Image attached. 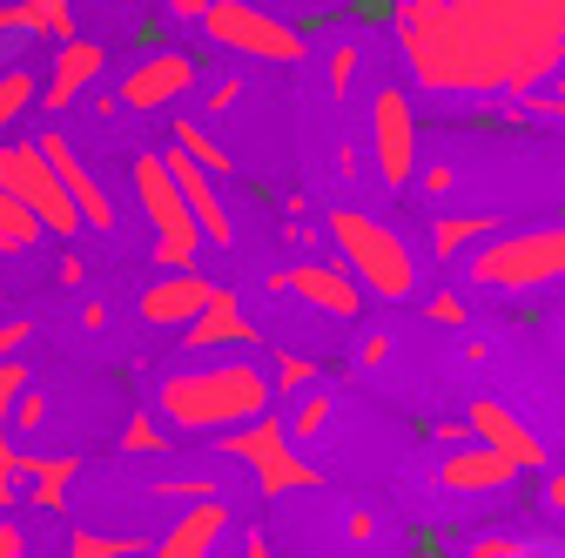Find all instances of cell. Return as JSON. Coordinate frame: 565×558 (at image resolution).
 <instances>
[{"instance_id": "6da1fadb", "label": "cell", "mask_w": 565, "mask_h": 558, "mask_svg": "<svg viewBox=\"0 0 565 558\" xmlns=\"http://www.w3.org/2000/svg\"><path fill=\"white\" fill-rule=\"evenodd\" d=\"M397 47L445 95L532 88L565 54L558 0H397Z\"/></svg>"}, {"instance_id": "7a4b0ae2", "label": "cell", "mask_w": 565, "mask_h": 558, "mask_svg": "<svg viewBox=\"0 0 565 558\" xmlns=\"http://www.w3.org/2000/svg\"><path fill=\"white\" fill-rule=\"evenodd\" d=\"M269 397H276V384L256 364H195V371L162 377V390H156L175 431H236L269 410Z\"/></svg>"}, {"instance_id": "3957f363", "label": "cell", "mask_w": 565, "mask_h": 558, "mask_svg": "<svg viewBox=\"0 0 565 558\" xmlns=\"http://www.w3.org/2000/svg\"><path fill=\"white\" fill-rule=\"evenodd\" d=\"M330 243H337V256H343L350 269H358V283H364L371 297L404 303V297L417 290V256H411V243H404L391 223L364 216V208H337V216H330Z\"/></svg>"}, {"instance_id": "277c9868", "label": "cell", "mask_w": 565, "mask_h": 558, "mask_svg": "<svg viewBox=\"0 0 565 558\" xmlns=\"http://www.w3.org/2000/svg\"><path fill=\"white\" fill-rule=\"evenodd\" d=\"M565 276V223L519 229V236H484L471 256V283L478 290H539Z\"/></svg>"}, {"instance_id": "5b68a950", "label": "cell", "mask_w": 565, "mask_h": 558, "mask_svg": "<svg viewBox=\"0 0 565 558\" xmlns=\"http://www.w3.org/2000/svg\"><path fill=\"white\" fill-rule=\"evenodd\" d=\"M135 202H141V216H149V229H156V262L162 269H189L209 236L195 223V208H189L169 155H135Z\"/></svg>"}, {"instance_id": "8992f818", "label": "cell", "mask_w": 565, "mask_h": 558, "mask_svg": "<svg viewBox=\"0 0 565 558\" xmlns=\"http://www.w3.org/2000/svg\"><path fill=\"white\" fill-rule=\"evenodd\" d=\"M230 458L236 464H249V477L263 484V498H282V492H317L323 484V471L297 451V438H290V417H249V425H236L230 431Z\"/></svg>"}, {"instance_id": "52a82bcc", "label": "cell", "mask_w": 565, "mask_h": 558, "mask_svg": "<svg viewBox=\"0 0 565 558\" xmlns=\"http://www.w3.org/2000/svg\"><path fill=\"white\" fill-rule=\"evenodd\" d=\"M202 34L216 41V47H230V54H249V61H282V67L310 54V41H303L290 21L263 14L256 0H216V8L202 14Z\"/></svg>"}, {"instance_id": "ba28073f", "label": "cell", "mask_w": 565, "mask_h": 558, "mask_svg": "<svg viewBox=\"0 0 565 558\" xmlns=\"http://www.w3.org/2000/svg\"><path fill=\"white\" fill-rule=\"evenodd\" d=\"M0 189H14V195L34 208V216L47 223V236H75V229H88L82 208H75V195H67V182H61V169L47 162L41 142L0 149Z\"/></svg>"}, {"instance_id": "9c48e42d", "label": "cell", "mask_w": 565, "mask_h": 558, "mask_svg": "<svg viewBox=\"0 0 565 558\" xmlns=\"http://www.w3.org/2000/svg\"><path fill=\"white\" fill-rule=\"evenodd\" d=\"M371 162L391 189H404L417 175V115L404 88H377L371 95Z\"/></svg>"}, {"instance_id": "30bf717a", "label": "cell", "mask_w": 565, "mask_h": 558, "mask_svg": "<svg viewBox=\"0 0 565 558\" xmlns=\"http://www.w3.org/2000/svg\"><path fill=\"white\" fill-rule=\"evenodd\" d=\"M276 290L303 297L310 310H323L337 323H350V316L364 310V283H358V269H350V262H297V269L276 276Z\"/></svg>"}, {"instance_id": "8fae6325", "label": "cell", "mask_w": 565, "mask_h": 558, "mask_svg": "<svg viewBox=\"0 0 565 558\" xmlns=\"http://www.w3.org/2000/svg\"><path fill=\"white\" fill-rule=\"evenodd\" d=\"M189 88H195V61L175 54V47H162V54H149V61H135L115 95H121V108H135V115H156V108H169V101L189 95Z\"/></svg>"}, {"instance_id": "7c38bea8", "label": "cell", "mask_w": 565, "mask_h": 558, "mask_svg": "<svg viewBox=\"0 0 565 558\" xmlns=\"http://www.w3.org/2000/svg\"><path fill=\"white\" fill-rule=\"evenodd\" d=\"M41 149H47V162L61 169V182H67V195H75V208H82V223L108 236V229H115V202H108V189L95 182V169H88V162L75 155V142H67V135H61V128H47V135H41Z\"/></svg>"}, {"instance_id": "4fadbf2b", "label": "cell", "mask_w": 565, "mask_h": 558, "mask_svg": "<svg viewBox=\"0 0 565 558\" xmlns=\"http://www.w3.org/2000/svg\"><path fill=\"white\" fill-rule=\"evenodd\" d=\"M465 425H471V438H478V444L505 451V458H512L519 471H539V464H545V444H539V431H532V425H519V417H512L505 404L478 397V404L465 410Z\"/></svg>"}, {"instance_id": "5bb4252c", "label": "cell", "mask_w": 565, "mask_h": 558, "mask_svg": "<svg viewBox=\"0 0 565 558\" xmlns=\"http://www.w3.org/2000/svg\"><path fill=\"white\" fill-rule=\"evenodd\" d=\"M102 67H108V54L95 47V41H82V34H67V41H54V67H47V108L61 115V108H75L95 82H102Z\"/></svg>"}, {"instance_id": "9a60e30c", "label": "cell", "mask_w": 565, "mask_h": 558, "mask_svg": "<svg viewBox=\"0 0 565 558\" xmlns=\"http://www.w3.org/2000/svg\"><path fill=\"white\" fill-rule=\"evenodd\" d=\"M169 155V169H175V182H182V195H189V208H195V223H202V236L216 243V249H230L236 243V216H230V202L216 195V182H209V169L189 155V149H162Z\"/></svg>"}, {"instance_id": "2e32d148", "label": "cell", "mask_w": 565, "mask_h": 558, "mask_svg": "<svg viewBox=\"0 0 565 558\" xmlns=\"http://www.w3.org/2000/svg\"><path fill=\"white\" fill-rule=\"evenodd\" d=\"M230 505L216 498V492H202V498H189V512L162 532V558H202V551H216L223 538H230Z\"/></svg>"}, {"instance_id": "e0dca14e", "label": "cell", "mask_w": 565, "mask_h": 558, "mask_svg": "<svg viewBox=\"0 0 565 558\" xmlns=\"http://www.w3.org/2000/svg\"><path fill=\"white\" fill-rule=\"evenodd\" d=\"M209 290H216V283H202V276L195 269H169L162 276V283H149V290H141V323H149V330H182L202 303H209Z\"/></svg>"}, {"instance_id": "ac0fdd59", "label": "cell", "mask_w": 565, "mask_h": 558, "mask_svg": "<svg viewBox=\"0 0 565 558\" xmlns=\"http://www.w3.org/2000/svg\"><path fill=\"white\" fill-rule=\"evenodd\" d=\"M519 477V464L505 458V451H491V444H465V451H445V464H438V484L445 492H505V484Z\"/></svg>"}, {"instance_id": "d6986e66", "label": "cell", "mask_w": 565, "mask_h": 558, "mask_svg": "<svg viewBox=\"0 0 565 558\" xmlns=\"http://www.w3.org/2000/svg\"><path fill=\"white\" fill-rule=\"evenodd\" d=\"M189 351H230V343H256V323L243 316V303L230 290H209V303L182 323Z\"/></svg>"}, {"instance_id": "ffe728a7", "label": "cell", "mask_w": 565, "mask_h": 558, "mask_svg": "<svg viewBox=\"0 0 565 558\" xmlns=\"http://www.w3.org/2000/svg\"><path fill=\"white\" fill-rule=\"evenodd\" d=\"M21 471L34 477V505L61 512L67 492H75V477H82V458H21Z\"/></svg>"}, {"instance_id": "44dd1931", "label": "cell", "mask_w": 565, "mask_h": 558, "mask_svg": "<svg viewBox=\"0 0 565 558\" xmlns=\"http://www.w3.org/2000/svg\"><path fill=\"white\" fill-rule=\"evenodd\" d=\"M41 236H47V223L34 216V208H28L14 189H0V256H28Z\"/></svg>"}, {"instance_id": "7402d4cb", "label": "cell", "mask_w": 565, "mask_h": 558, "mask_svg": "<svg viewBox=\"0 0 565 558\" xmlns=\"http://www.w3.org/2000/svg\"><path fill=\"white\" fill-rule=\"evenodd\" d=\"M67 551H75V558H135V551H149V538H135V532H88V525H75V532H67Z\"/></svg>"}, {"instance_id": "603a6c76", "label": "cell", "mask_w": 565, "mask_h": 558, "mask_svg": "<svg viewBox=\"0 0 565 558\" xmlns=\"http://www.w3.org/2000/svg\"><path fill=\"white\" fill-rule=\"evenodd\" d=\"M21 21L34 41H67L75 34V0H21Z\"/></svg>"}, {"instance_id": "cb8c5ba5", "label": "cell", "mask_w": 565, "mask_h": 558, "mask_svg": "<svg viewBox=\"0 0 565 558\" xmlns=\"http://www.w3.org/2000/svg\"><path fill=\"white\" fill-rule=\"evenodd\" d=\"M34 101H41V82L28 75V67H0V135H8Z\"/></svg>"}, {"instance_id": "d4e9b609", "label": "cell", "mask_w": 565, "mask_h": 558, "mask_svg": "<svg viewBox=\"0 0 565 558\" xmlns=\"http://www.w3.org/2000/svg\"><path fill=\"white\" fill-rule=\"evenodd\" d=\"M175 149H189L209 175H230V169H236V155H230V149H223V142H216V135H209L202 121H175Z\"/></svg>"}, {"instance_id": "484cf974", "label": "cell", "mask_w": 565, "mask_h": 558, "mask_svg": "<svg viewBox=\"0 0 565 558\" xmlns=\"http://www.w3.org/2000/svg\"><path fill=\"white\" fill-rule=\"evenodd\" d=\"M491 236V216H445L438 229H431V249L438 256H465V249H478Z\"/></svg>"}, {"instance_id": "4316f807", "label": "cell", "mask_w": 565, "mask_h": 558, "mask_svg": "<svg viewBox=\"0 0 565 558\" xmlns=\"http://www.w3.org/2000/svg\"><path fill=\"white\" fill-rule=\"evenodd\" d=\"M465 551H471V558H525V551H558V545L525 538V532H484V538H471Z\"/></svg>"}, {"instance_id": "83f0119b", "label": "cell", "mask_w": 565, "mask_h": 558, "mask_svg": "<svg viewBox=\"0 0 565 558\" xmlns=\"http://www.w3.org/2000/svg\"><path fill=\"white\" fill-rule=\"evenodd\" d=\"M330 425V397L310 384V390H297V410H290V438H317Z\"/></svg>"}, {"instance_id": "f1b7e54d", "label": "cell", "mask_w": 565, "mask_h": 558, "mask_svg": "<svg viewBox=\"0 0 565 558\" xmlns=\"http://www.w3.org/2000/svg\"><path fill=\"white\" fill-rule=\"evenodd\" d=\"M269 384H276V390H310V384H317V364L297 357V351H282L276 371H269Z\"/></svg>"}, {"instance_id": "f546056e", "label": "cell", "mask_w": 565, "mask_h": 558, "mask_svg": "<svg viewBox=\"0 0 565 558\" xmlns=\"http://www.w3.org/2000/svg\"><path fill=\"white\" fill-rule=\"evenodd\" d=\"M121 444H128V451H141V458H149V451L162 458V451H169V431L156 425V417H128V431H121Z\"/></svg>"}, {"instance_id": "4dcf8cb0", "label": "cell", "mask_w": 565, "mask_h": 558, "mask_svg": "<svg viewBox=\"0 0 565 558\" xmlns=\"http://www.w3.org/2000/svg\"><path fill=\"white\" fill-rule=\"evenodd\" d=\"M8 425L28 438V431H47V397H34V390H21L14 404H8Z\"/></svg>"}, {"instance_id": "1f68e13d", "label": "cell", "mask_w": 565, "mask_h": 558, "mask_svg": "<svg viewBox=\"0 0 565 558\" xmlns=\"http://www.w3.org/2000/svg\"><path fill=\"white\" fill-rule=\"evenodd\" d=\"M424 316H431V323H438V330H458V323H465V316H471V310H465V297H451V290H438V297H431V303H424Z\"/></svg>"}, {"instance_id": "d6a6232c", "label": "cell", "mask_w": 565, "mask_h": 558, "mask_svg": "<svg viewBox=\"0 0 565 558\" xmlns=\"http://www.w3.org/2000/svg\"><path fill=\"white\" fill-rule=\"evenodd\" d=\"M358 82V47H330V95H350Z\"/></svg>"}, {"instance_id": "836d02e7", "label": "cell", "mask_w": 565, "mask_h": 558, "mask_svg": "<svg viewBox=\"0 0 565 558\" xmlns=\"http://www.w3.org/2000/svg\"><path fill=\"white\" fill-rule=\"evenodd\" d=\"M28 390V364H14V357H0V417H8V404Z\"/></svg>"}, {"instance_id": "e575fe53", "label": "cell", "mask_w": 565, "mask_h": 558, "mask_svg": "<svg viewBox=\"0 0 565 558\" xmlns=\"http://www.w3.org/2000/svg\"><path fill=\"white\" fill-rule=\"evenodd\" d=\"M21 551H34V545H28V532H21V525H8V512H0V558H21Z\"/></svg>"}, {"instance_id": "d590c367", "label": "cell", "mask_w": 565, "mask_h": 558, "mask_svg": "<svg viewBox=\"0 0 565 558\" xmlns=\"http://www.w3.org/2000/svg\"><path fill=\"white\" fill-rule=\"evenodd\" d=\"M0 471L21 477V444H14V425H8V417H0Z\"/></svg>"}, {"instance_id": "8d00e7d4", "label": "cell", "mask_w": 565, "mask_h": 558, "mask_svg": "<svg viewBox=\"0 0 565 558\" xmlns=\"http://www.w3.org/2000/svg\"><path fill=\"white\" fill-rule=\"evenodd\" d=\"M14 34H28V21H21V0H0V41H14Z\"/></svg>"}, {"instance_id": "74e56055", "label": "cell", "mask_w": 565, "mask_h": 558, "mask_svg": "<svg viewBox=\"0 0 565 558\" xmlns=\"http://www.w3.org/2000/svg\"><path fill=\"white\" fill-rule=\"evenodd\" d=\"M21 343H28V323H0V357H21Z\"/></svg>"}, {"instance_id": "f35d334b", "label": "cell", "mask_w": 565, "mask_h": 558, "mask_svg": "<svg viewBox=\"0 0 565 558\" xmlns=\"http://www.w3.org/2000/svg\"><path fill=\"white\" fill-rule=\"evenodd\" d=\"M371 538H377V518L358 512V518H350V545H371Z\"/></svg>"}, {"instance_id": "ab89813d", "label": "cell", "mask_w": 565, "mask_h": 558, "mask_svg": "<svg viewBox=\"0 0 565 558\" xmlns=\"http://www.w3.org/2000/svg\"><path fill=\"white\" fill-rule=\"evenodd\" d=\"M209 8H216V0H169V14H182V21H202Z\"/></svg>"}, {"instance_id": "60d3db41", "label": "cell", "mask_w": 565, "mask_h": 558, "mask_svg": "<svg viewBox=\"0 0 565 558\" xmlns=\"http://www.w3.org/2000/svg\"><path fill=\"white\" fill-rule=\"evenodd\" d=\"M545 505H552V512H565V471H552V477H545Z\"/></svg>"}, {"instance_id": "b9f144b4", "label": "cell", "mask_w": 565, "mask_h": 558, "mask_svg": "<svg viewBox=\"0 0 565 558\" xmlns=\"http://www.w3.org/2000/svg\"><path fill=\"white\" fill-rule=\"evenodd\" d=\"M384 357H391V343H384V336H371L364 351H358V364H384Z\"/></svg>"}, {"instance_id": "7bdbcfd3", "label": "cell", "mask_w": 565, "mask_h": 558, "mask_svg": "<svg viewBox=\"0 0 565 558\" xmlns=\"http://www.w3.org/2000/svg\"><path fill=\"white\" fill-rule=\"evenodd\" d=\"M14 498H21V477H14V471H0V512H8Z\"/></svg>"}, {"instance_id": "ee69618b", "label": "cell", "mask_w": 565, "mask_h": 558, "mask_svg": "<svg viewBox=\"0 0 565 558\" xmlns=\"http://www.w3.org/2000/svg\"><path fill=\"white\" fill-rule=\"evenodd\" d=\"M558 8H565V0H558Z\"/></svg>"}]
</instances>
